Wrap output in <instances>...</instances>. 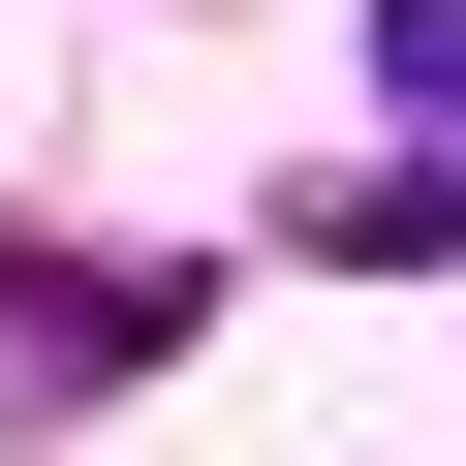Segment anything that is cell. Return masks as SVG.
<instances>
[{"label": "cell", "instance_id": "obj_1", "mask_svg": "<svg viewBox=\"0 0 466 466\" xmlns=\"http://www.w3.org/2000/svg\"><path fill=\"white\" fill-rule=\"evenodd\" d=\"M311 249H373V280H435V249H466V156H373V187H311Z\"/></svg>", "mask_w": 466, "mask_h": 466}, {"label": "cell", "instance_id": "obj_3", "mask_svg": "<svg viewBox=\"0 0 466 466\" xmlns=\"http://www.w3.org/2000/svg\"><path fill=\"white\" fill-rule=\"evenodd\" d=\"M373 94H404V125L466 156V0H373Z\"/></svg>", "mask_w": 466, "mask_h": 466}, {"label": "cell", "instance_id": "obj_2", "mask_svg": "<svg viewBox=\"0 0 466 466\" xmlns=\"http://www.w3.org/2000/svg\"><path fill=\"white\" fill-rule=\"evenodd\" d=\"M32 342H63V373H156V342H187V280H125V249H63V280H32Z\"/></svg>", "mask_w": 466, "mask_h": 466}]
</instances>
